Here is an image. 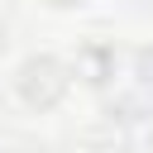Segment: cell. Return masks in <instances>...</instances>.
<instances>
[{
  "instance_id": "cell-1",
  "label": "cell",
  "mask_w": 153,
  "mask_h": 153,
  "mask_svg": "<svg viewBox=\"0 0 153 153\" xmlns=\"http://www.w3.org/2000/svg\"><path fill=\"white\" fill-rule=\"evenodd\" d=\"M57 5H67V0H57Z\"/></svg>"
}]
</instances>
